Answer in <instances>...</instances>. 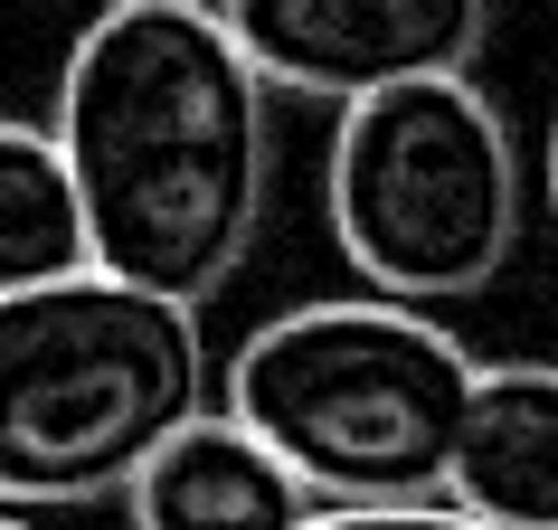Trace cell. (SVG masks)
I'll return each instance as SVG.
<instances>
[{"label":"cell","mask_w":558,"mask_h":530,"mask_svg":"<svg viewBox=\"0 0 558 530\" xmlns=\"http://www.w3.org/2000/svg\"><path fill=\"white\" fill-rule=\"evenodd\" d=\"M275 86L218 0H105L58 67V123L86 190L95 265L208 303L265 228Z\"/></svg>","instance_id":"cell-1"},{"label":"cell","mask_w":558,"mask_h":530,"mask_svg":"<svg viewBox=\"0 0 558 530\" xmlns=\"http://www.w3.org/2000/svg\"><path fill=\"white\" fill-rule=\"evenodd\" d=\"M483 360L436 303H294L228 351L218 408L246 417L323 502H436Z\"/></svg>","instance_id":"cell-2"},{"label":"cell","mask_w":558,"mask_h":530,"mask_svg":"<svg viewBox=\"0 0 558 530\" xmlns=\"http://www.w3.org/2000/svg\"><path fill=\"white\" fill-rule=\"evenodd\" d=\"M208 408L199 303L114 265L0 294V502H105Z\"/></svg>","instance_id":"cell-3"},{"label":"cell","mask_w":558,"mask_h":530,"mask_svg":"<svg viewBox=\"0 0 558 530\" xmlns=\"http://www.w3.org/2000/svg\"><path fill=\"white\" fill-rule=\"evenodd\" d=\"M521 143L464 67L408 76L341 105L323 152V218L331 246L369 294L398 303H464L521 246Z\"/></svg>","instance_id":"cell-4"},{"label":"cell","mask_w":558,"mask_h":530,"mask_svg":"<svg viewBox=\"0 0 558 530\" xmlns=\"http://www.w3.org/2000/svg\"><path fill=\"white\" fill-rule=\"evenodd\" d=\"M218 10L265 86L313 95L331 115L408 76H454L493 29V0H218Z\"/></svg>","instance_id":"cell-5"},{"label":"cell","mask_w":558,"mask_h":530,"mask_svg":"<svg viewBox=\"0 0 558 530\" xmlns=\"http://www.w3.org/2000/svg\"><path fill=\"white\" fill-rule=\"evenodd\" d=\"M133 530H303L323 493L228 408H199L133 483Z\"/></svg>","instance_id":"cell-6"},{"label":"cell","mask_w":558,"mask_h":530,"mask_svg":"<svg viewBox=\"0 0 558 530\" xmlns=\"http://www.w3.org/2000/svg\"><path fill=\"white\" fill-rule=\"evenodd\" d=\"M445 502L493 530H558V360H483Z\"/></svg>","instance_id":"cell-7"},{"label":"cell","mask_w":558,"mask_h":530,"mask_svg":"<svg viewBox=\"0 0 558 530\" xmlns=\"http://www.w3.org/2000/svg\"><path fill=\"white\" fill-rule=\"evenodd\" d=\"M76 265H95V228L58 123L0 115V294L58 285Z\"/></svg>","instance_id":"cell-8"},{"label":"cell","mask_w":558,"mask_h":530,"mask_svg":"<svg viewBox=\"0 0 558 530\" xmlns=\"http://www.w3.org/2000/svg\"><path fill=\"white\" fill-rule=\"evenodd\" d=\"M303 530H493V521H473L464 502H323Z\"/></svg>","instance_id":"cell-9"},{"label":"cell","mask_w":558,"mask_h":530,"mask_svg":"<svg viewBox=\"0 0 558 530\" xmlns=\"http://www.w3.org/2000/svg\"><path fill=\"white\" fill-rule=\"evenodd\" d=\"M549 218H558V123H549Z\"/></svg>","instance_id":"cell-10"},{"label":"cell","mask_w":558,"mask_h":530,"mask_svg":"<svg viewBox=\"0 0 558 530\" xmlns=\"http://www.w3.org/2000/svg\"><path fill=\"white\" fill-rule=\"evenodd\" d=\"M0 530H38V521H29V511H20V502H0Z\"/></svg>","instance_id":"cell-11"}]
</instances>
